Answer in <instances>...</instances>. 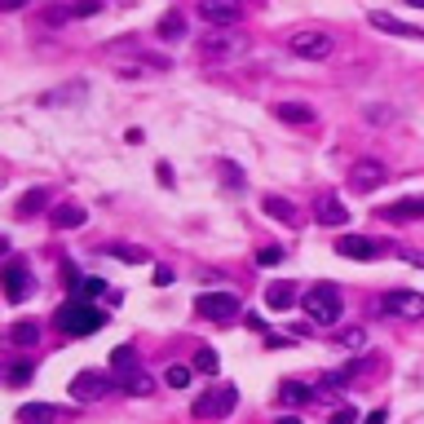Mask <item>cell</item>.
I'll list each match as a JSON object with an SVG mask.
<instances>
[{
	"label": "cell",
	"mask_w": 424,
	"mask_h": 424,
	"mask_svg": "<svg viewBox=\"0 0 424 424\" xmlns=\"http://www.w3.org/2000/svg\"><path fill=\"white\" fill-rule=\"evenodd\" d=\"M102 309L97 305H89V301H67L54 314V323H58V332H67V336H93L97 328H102Z\"/></svg>",
	"instance_id": "1"
},
{
	"label": "cell",
	"mask_w": 424,
	"mask_h": 424,
	"mask_svg": "<svg viewBox=\"0 0 424 424\" xmlns=\"http://www.w3.org/2000/svg\"><path fill=\"white\" fill-rule=\"evenodd\" d=\"M301 309L318 323V328H332V323L340 318V287H336V283H318V287H309L305 297H301Z\"/></svg>",
	"instance_id": "2"
},
{
	"label": "cell",
	"mask_w": 424,
	"mask_h": 424,
	"mask_svg": "<svg viewBox=\"0 0 424 424\" xmlns=\"http://www.w3.org/2000/svg\"><path fill=\"white\" fill-rule=\"evenodd\" d=\"M239 406V389L235 385H217V389H208V394L194 402V416L199 420H225Z\"/></svg>",
	"instance_id": "3"
},
{
	"label": "cell",
	"mask_w": 424,
	"mask_h": 424,
	"mask_svg": "<svg viewBox=\"0 0 424 424\" xmlns=\"http://www.w3.org/2000/svg\"><path fill=\"white\" fill-rule=\"evenodd\" d=\"M385 177H389V168L380 164V159H354L349 164V190L354 194H371V190L385 186Z\"/></svg>",
	"instance_id": "4"
},
{
	"label": "cell",
	"mask_w": 424,
	"mask_h": 424,
	"mask_svg": "<svg viewBox=\"0 0 424 424\" xmlns=\"http://www.w3.org/2000/svg\"><path fill=\"white\" fill-rule=\"evenodd\" d=\"M287 49L305 62H323L332 54V36L328 31H297V36H287Z\"/></svg>",
	"instance_id": "5"
},
{
	"label": "cell",
	"mask_w": 424,
	"mask_h": 424,
	"mask_svg": "<svg viewBox=\"0 0 424 424\" xmlns=\"http://www.w3.org/2000/svg\"><path fill=\"white\" fill-rule=\"evenodd\" d=\"M199 18L208 27H239L243 23V0H199Z\"/></svg>",
	"instance_id": "6"
},
{
	"label": "cell",
	"mask_w": 424,
	"mask_h": 424,
	"mask_svg": "<svg viewBox=\"0 0 424 424\" xmlns=\"http://www.w3.org/2000/svg\"><path fill=\"white\" fill-rule=\"evenodd\" d=\"M194 309H199L204 318L225 323V318H239V297H230V292H204V297L194 301Z\"/></svg>",
	"instance_id": "7"
},
{
	"label": "cell",
	"mask_w": 424,
	"mask_h": 424,
	"mask_svg": "<svg viewBox=\"0 0 424 424\" xmlns=\"http://www.w3.org/2000/svg\"><path fill=\"white\" fill-rule=\"evenodd\" d=\"M5 301H13V305H23L27 297H31V270H27V261H9L5 266Z\"/></svg>",
	"instance_id": "8"
},
{
	"label": "cell",
	"mask_w": 424,
	"mask_h": 424,
	"mask_svg": "<svg viewBox=\"0 0 424 424\" xmlns=\"http://www.w3.org/2000/svg\"><path fill=\"white\" fill-rule=\"evenodd\" d=\"M111 389V376L106 371H80V376L71 380V398L75 402H97Z\"/></svg>",
	"instance_id": "9"
},
{
	"label": "cell",
	"mask_w": 424,
	"mask_h": 424,
	"mask_svg": "<svg viewBox=\"0 0 424 424\" xmlns=\"http://www.w3.org/2000/svg\"><path fill=\"white\" fill-rule=\"evenodd\" d=\"M380 309H389V314H398V318H424V297L398 287V292H389V297L380 301Z\"/></svg>",
	"instance_id": "10"
},
{
	"label": "cell",
	"mask_w": 424,
	"mask_h": 424,
	"mask_svg": "<svg viewBox=\"0 0 424 424\" xmlns=\"http://www.w3.org/2000/svg\"><path fill=\"white\" fill-rule=\"evenodd\" d=\"M243 54V40L239 36H208L199 44V58L204 62H225V58H239Z\"/></svg>",
	"instance_id": "11"
},
{
	"label": "cell",
	"mask_w": 424,
	"mask_h": 424,
	"mask_svg": "<svg viewBox=\"0 0 424 424\" xmlns=\"http://www.w3.org/2000/svg\"><path fill=\"white\" fill-rule=\"evenodd\" d=\"M336 252L349 256V261H376L380 256V243L367 239V235H345V239H336Z\"/></svg>",
	"instance_id": "12"
},
{
	"label": "cell",
	"mask_w": 424,
	"mask_h": 424,
	"mask_svg": "<svg viewBox=\"0 0 424 424\" xmlns=\"http://www.w3.org/2000/svg\"><path fill=\"white\" fill-rule=\"evenodd\" d=\"M89 97V85L85 80H75V85H58V89H49L36 97V106H71V102H85Z\"/></svg>",
	"instance_id": "13"
},
{
	"label": "cell",
	"mask_w": 424,
	"mask_h": 424,
	"mask_svg": "<svg viewBox=\"0 0 424 424\" xmlns=\"http://www.w3.org/2000/svg\"><path fill=\"white\" fill-rule=\"evenodd\" d=\"M367 23L376 27V31H389V36H402V40H424V31H420V27H406L402 18H394V13H385V9H371V13H367Z\"/></svg>",
	"instance_id": "14"
},
{
	"label": "cell",
	"mask_w": 424,
	"mask_h": 424,
	"mask_svg": "<svg viewBox=\"0 0 424 424\" xmlns=\"http://www.w3.org/2000/svg\"><path fill=\"white\" fill-rule=\"evenodd\" d=\"M314 217H318V225H345L349 221V208H345L340 194H323V199L314 204Z\"/></svg>",
	"instance_id": "15"
},
{
	"label": "cell",
	"mask_w": 424,
	"mask_h": 424,
	"mask_svg": "<svg viewBox=\"0 0 424 424\" xmlns=\"http://www.w3.org/2000/svg\"><path fill=\"white\" fill-rule=\"evenodd\" d=\"M274 120H283L292 128H309V124L318 120V111L305 106V102H279V106H274Z\"/></svg>",
	"instance_id": "16"
},
{
	"label": "cell",
	"mask_w": 424,
	"mask_h": 424,
	"mask_svg": "<svg viewBox=\"0 0 424 424\" xmlns=\"http://www.w3.org/2000/svg\"><path fill=\"white\" fill-rule=\"evenodd\" d=\"M89 221V212L85 208H80V204H58L54 212H49V225H54V230H80V225H85Z\"/></svg>",
	"instance_id": "17"
},
{
	"label": "cell",
	"mask_w": 424,
	"mask_h": 424,
	"mask_svg": "<svg viewBox=\"0 0 424 424\" xmlns=\"http://www.w3.org/2000/svg\"><path fill=\"white\" fill-rule=\"evenodd\" d=\"M71 18H75L71 0H58V5H40V9H36V23H40V27H67Z\"/></svg>",
	"instance_id": "18"
},
{
	"label": "cell",
	"mask_w": 424,
	"mask_h": 424,
	"mask_svg": "<svg viewBox=\"0 0 424 424\" xmlns=\"http://www.w3.org/2000/svg\"><path fill=\"white\" fill-rule=\"evenodd\" d=\"M13 420H18V424H54L58 420V406H49V402H23Z\"/></svg>",
	"instance_id": "19"
},
{
	"label": "cell",
	"mask_w": 424,
	"mask_h": 424,
	"mask_svg": "<svg viewBox=\"0 0 424 424\" xmlns=\"http://www.w3.org/2000/svg\"><path fill=\"white\" fill-rule=\"evenodd\" d=\"M380 217H385V221H411V217H424V199H398V204L380 208Z\"/></svg>",
	"instance_id": "20"
},
{
	"label": "cell",
	"mask_w": 424,
	"mask_h": 424,
	"mask_svg": "<svg viewBox=\"0 0 424 424\" xmlns=\"http://www.w3.org/2000/svg\"><path fill=\"white\" fill-rule=\"evenodd\" d=\"M266 212L274 221H283V225H297L301 217H297V204L292 199H283V194H266Z\"/></svg>",
	"instance_id": "21"
},
{
	"label": "cell",
	"mask_w": 424,
	"mask_h": 424,
	"mask_svg": "<svg viewBox=\"0 0 424 424\" xmlns=\"http://www.w3.org/2000/svg\"><path fill=\"white\" fill-rule=\"evenodd\" d=\"M128 371H137V349H133V345H120L116 354H111V376L124 380Z\"/></svg>",
	"instance_id": "22"
},
{
	"label": "cell",
	"mask_w": 424,
	"mask_h": 424,
	"mask_svg": "<svg viewBox=\"0 0 424 424\" xmlns=\"http://www.w3.org/2000/svg\"><path fill=\"white\" fill-rule=\"evenodd\" d=\"M266 305H270V309L297 305V287H292V283H270V287H266Z\"/></svg>",
	"instance_id": "23"
},
{
	"label": "cell",
	"mask_w": 424,
	"mask_h": 424,
	"mask_svg": "<svg viewBox=\"0 0 424 424\" xmlns=\"http://www.w3.org/2000/svg\"><path fill=\"white\" fill-rule=\"evenodd\" d=\"M309 398H314V389H305L301 380H283L279 385V402H287V406H305Z\"/></svg>",
	"instance_id": "24"
},
{
	"label": "cell",
	"mask_w": 424,
	"mask_h": 424,
	"mask_svg": "<svg viewBox=\"0 0 424 424\" xmlns=\"http://www.w3.org/2000/svg\"><path fill=\"white\" fill-rule=\"evenodd\" d=\"M159 40H177V36H186V18H182V13H177V9H168L164 13V18H159Z\"/></svg>",
	"instance_id": "25"
},
{
	"label": "cell",
	"mask_w": 424,
	"mask_h": 424,
	"mask_svg": "<svg viewBox=\"0 0 424 424\" xmlns=\"http://www.w3.org/2000/svg\"><path fill=\"white\" fill-rule=\"evenodd\" d=\"M9 340H13V345H36V340H40V323H31V318L13 323V328H9Z\"/></svg>",
	"instance_id": "26"
},
{
	"label": "cell",
	"mask_w": 424,
	"mask_h": 424,
	"mask_svg": "<svg viewBox=\"0 0 424 424\" xmlns=\"http://www.w3.org/2000/svg\"><path fill=\"white\" fill-rule=\"evenodd\" d=\"M120 389H124V394H133V398H146V394H151V376H146V371H128V376L120 380Z\"/></svg>",
	"instance_id": "27"
},
{
	"label": "cell",
	"mask_w": 424,
	"mask_h": 424,
	"mask_svg": "<svg viewBox=\"0 0 424 424\" xmlns=\"http://www.w3.org/2000/svg\"><path fill=\"white\" fill-rule=\"evenodd\" d=\"M44 204H49V194H44L40 186H36V190H27L23 199H18V217H36V212H40Z\"/></svg>",
	"instance_id": "28"
},
{
	"label": "cell",
	"mask_w": 424,
	"mask_h": 424,
	"mask_svg": "<svg viewBox=\"0 0 424 424\" xmlns=\"http://www.w3.org/2000/svg\"><path fill=\"white\" fill-rule=\"evenodd\" d=\"M116 261H124V266H146V252L142 248H128V243H116V248H106Z\"/></svg>",
	"instance_id": "29"
},
{
	"label": "cell",
	"mask_w": 424,
	"mask_h": 424,
	"mask_svg": "<svg viewBox=\"0 0 424 424\" xmlns=\"http://www.w3.org/2000/svg\"><path fill=\"white\" fill-rule=\"evenodd\" d=\"M217 367H221V358L212 354V349H199V354H194V371H204V376H217Z\"/></svg>",
	"instance_id": "30"
},
{
	"label": "cell",
	"mask_w": 424,
	"mask_h": 424,
	"mask_svg": "<svg viewBox=\"0 0 424 424\" xmlns=\"http://www.w3.org/2000/svg\"><path fill=\"white\" fill-rule=\"evenodd\" d=\"M336 340H340L345 349H367V332H363V328H345Z\"/></svg>",
	"instance_id": "31"
},
{
	"label": "cell",
	"mask_w": 424,
	"mask_h": 424,
	"mask_svg": "<svg viewBox=\"0 0 424 424\" xmlns=\"http://www.w3.org/2000/svg\"><path fill=\"white\" fill-rule=\"evenodd\" d=\"M164 380H168V389H186V385H190V367H182V363H173V367L164 371Z\"/></svg>",
	"instance_id": "32"
},
{
	"label": "cell",
	"mask_w": 424,
	"mask_h": 424,
	"mask_svg": "<svg viewBox=\"0 0 424 424\" xmlns=\"http://www.w3.org/2000/svg\"><path fill=\"white\" fill-rule=\"evenodd\" d=\"M80 301H93V297H102V292H106V279H80Z\"/></svg>",
	"instance_id": "33"
},
{
	"label": "cell",
	"mask_w": 424,
	"mask_h": 424,
	"mask_svg": "<svg viewBox=\"0 0 424 424\" xmlns=\"http://www.w3.org/2000/svg\"><path fill=\"white\" fill-rule=\"evenodd\" d=\"M71 9H75V18H93L102 9V0H71Z\"/></svg>",
	"instance_id": "34"
},
{
	"label": "cell",
	"mask_w": 424,
	"mask_h": 424,
	"mask_svg": "<svg viewBox=\"0 0 424 424\" xmlns=\"http://www.w3.org/2000/svg\"><path fill=\"white\" fill-rule=\"evenodd\" d=\"M256 261H261V266H279V261H283V248H261Z\"/></svg>",
	"instance_id": "35"
},
{
	"label": "cell",
	"mask_w": 424,
	"mask_h": 424,
	"mask_svg": "<svg viewBox=\"0 0 424 424\" xmlns=\"http://www.w3.org/2000/svg\"><path fill=\"white\" fill-rule=\"evenodd\" d=\"M332 424H358V411L354 406H340V411L332 416Z\"/></svg>",
	"instance_id": "36"
},
{
	"label": "cell",
	"mask_w": 424,
	"mask_h": 424,
	"mask_svg": "<svg viewBox=\"0 0 424 424\" xmlns=\"http://www.w3.org/2000/svg\"><path fill=\"white\" fill-rule=\"evenodd\" d=\"M398 256L406 261V266H424V252H411V248H398Z\"/></svg>",
	"instance_id": "37"
},
{
	"label": "cell",
	"mask_w": 424,
	"mask_h": 424,
	"mask_svg": "<svg viewBox=\"0 0 424 424\" xmlns=\"http://www.w3.org/2000/svg\"><path fill=\"white\" fill-rule=\"evenodd\" d=\"M155 283H159V287H168V283H173V270H168V266H159V270H155Z\"/></svg>",
	"instance_id": "38"
},
{
	"label": "cell",
	"mask_w": 424,
	"mask_h": 424,
	"mask_svg": "<svg viewBox=\"0 0 424 424\" xmlns=\"http://www.w3.org/2000/svg\"><path fill=\"white\" fill-rule=\"evenodd\" d=\"M221 173H225V182H230V186H239V182H243V177H239V168H235V164H221Z\"/></svg>",
	"instance_id": "39"
},
{
	"label": "cell",
	"mask_w": 424,
	"mask_h": 424,
	"mask_svg": "<svg viewBox=\"0 0 424 424\" xmlns=\"http://www.w3.org/2000/svg\"><path fill=\"white\" fill-rule=\"evenodd\" d=\"M27 5V0H0V9H5V13H13V9H23Z\"/></svg>",
	"instance_id": "40"
},
{
	"label": "cell",
	"mask_w": 424,
	"mask_h": 424,
	"mask_svg": "<svg viewBox=\"0 0 424 424\" xmlns=\"http://www.w3.org/2000/svg\"><path fill=\"white\" fill-rule=\"evenodd\" d=\"M385 420H389V411H385V406H380V411H371V416H367V424H385Z\"/></svg>",
	"instance_id": "41"
},
{
	"label": "cell",
	"mask_w": 424,
	"mask_h": 424,
	"mask_svg": "<svg viewBox=\"0 0 424 424\" xmlns=\"http://www.w3.org/2000/svg\"><path fill=\"white\" fill-rule=\"evenodd\" d=\"M274 424H301L297 416H279V420H274Z\"/></svg>",
	"instance_id": "42"
},
{
	"label": "cell",
	"mask_w": 424,
	"mask_h": 424,
	"mask_svg": "<svg viewBox=\"0 0 424 424\" xmlns=\"http://www.w3.org/2000/svg\"><path fill=\"white\" fill-rule=\"evenodd\" d=\"M406 5H411V9H424V0H406Z\"/></svg>",
	"instance_id": "43"
},
{
	"label": "cell",
	"mask_w": 424,
	"mask_h": 424,
	"mask_svg": "<svg viewBox=\"0 0 424 424\" xmlns=\"http://www.w3.org/2000/svg\"><path fill=\"white\" fill-rule=\"evenodd\" d=\"M0 252H9V239H0Z\"/></svg>",
	"instance_id": "44"
}]
</instances>
